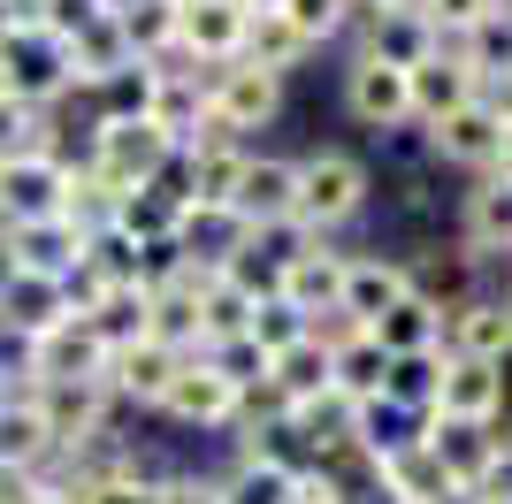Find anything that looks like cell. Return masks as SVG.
Masks as SVG:
<instances>
[{"label":"cell","instance_id":"cell-1","mask_svg":"<svg viewBox=\"0 0 512 504\" xmlns=\"http://www.w3.org/2000/svg\"><path fill=\"white\" fill-rule=\"evenodd\" d=\"M360 207H367V168L352 161V153L321 146V153H306V161H291V222H299V230L329 237Z\"/></svg>","mask_w":512,"mask_h":504},{"label":"cell","instance_id":"cell-2","mask_svg":"<svg viewBox=\"0 0 512 504\" xmlns=\"http://www.w3.org/2000/svg\"><path fill=\"white\" fill-rule=\"evenodd\" d=\"M77 84V69H69V46L54 39V31H8L0 39V100L8 107H54Z\"/></svg>","mask_w":512,"mask_h":504},{"label":"cell","instance_id":"cell-3","mask_svg":"<svg viewBox=\"0 0 512 504\" xmlns=\"http://www.w3.org/2000/svg\"><path fill=\"white\" fill-rule=\"evenodd\" d=\"M69 184L77 168L62 153H0V230H23V222H62Z\"/></svg>","mask_w":512,"mask_h":504},{"label":"cell","instance_id":"cell-4","mask_svg":"<svg viewBox=\"0 0 512 504\" xmlns=\"http://www.w3.org/2000/svg\"><path fill=\"white\" fill-rule=\"evenodd\" d=\"M169 161H176L169 138H161L146 115H123V123H92V161H85V168L100 176L107 191H115V199H123V191H146Z\"/></svg>","mask_w":512,"mask_h":504},{"label":"cell","instance_id":"cell-5","mask_svg":"<svg viewBox=\"0 0 512 504\" xmlns=\"http://www.w3.org/2000/svg\"><path fill=\"white\" fill-rule=\"evenodd\" d=\"M283 107V77H268V69H253L245 54L222 69H207V123L222 130V138H245V130L276 123Z\"/></svg>","mask_w":512,"mask_h":504},{"label":"cell","instance_id":"cell-6","mask_svg":"<svg viewBox=\"0 0 512 504\" xmlns=\"http://www.w3.org/2000/svg\"><path fill=\"white\" fill-rule=\"evenodd\" d=\"M23 398L39 405L46 436H54V459H62V451H92V443L107 436L115 390H107V382H39V390H23Z\"/></svg>","mask_w":512,"mask_h":504},{"label":"cell","instance_id":"cell-7","mask_svg":"<svg viewBox=\"0 0 512 504\" xmlns=\"http://www.w3.org/2000/svg\"><path fill=\"white\" fill-rule=\"evenodd\" d=\"M428 459L444 466V482L459 489V497H482V489L505 474L497 428H474V420H428Z\"/></svg>","mask_w":512,"mask_h":504},{"label":"cell","instance_id":"cell-8","mask_svg":"<svg viewBox=\"0 0 512 504\" xmlns=\"http://www.w3.org/2000/svg\"><path fill=\"white\" fill-rule=\"evenodd\" d=\"M436 420H474V428H497V420H505V367L444 352V375H436Z\"/></svg>","mask_w":512,"mask_h":504},{"label":"cell","instance_id":"cell-9","mask_svg":"<svg viewBox=\"0 0 512 504\" xmlns=\"http://www.w3.org/2000/svg\"><path fill=\"white\" fill-rule=\"evenodd\" d=\"M245 8L237 0H176V54H192V62L222 69L245 54Z\"/></svg>","mask_w":512,"mask_h":504},{"label":"cell","instance_id":"cell-10","mask_svg":"<svg viewBox=\"0 0 512 504\" xmlns=\"http://www.w3.org/2000/svg\"><path fill=\"white\" fill-rule=\"evenodd\" d=\"M23 375H31V390H39V382H107V344L69 314L62 329H46L39 344H31Z\"/></svg>","mask_w":512,"mask_h":504},{"label":"cell","instance_id":"cell-11","mask_svg":"<svg viewBox=\"0 0 512 504\" xmlns=\"http://www.w3.org/2000/svg\"><path fill=\"white\" fill-rule=\"evenodd\" d=\"M406 291H413V268H406V260L352 252V260H344V298H337V314H344V321H360V329H375V321H383Z\"/></svg>","mask_w":512,"mask_h":504},{"label":"cell","instance_id":"cell-12","mask_svg":"<svg viewBox=\"0 0 512 504\" xmlns=\"http://www.w3.org/2000/svg\"><path fill=\"white\" fill-rule=\"evenodd\" d=\"M237 405H245V390H230V382H222L207 359L192 352L184 367H176V382H169V398H161V413L184 420V428H237Z\"/></svg>","mask_w":512,"mask_h":504},{"label":"cell","instance_id":"cell-13","mask_svg":"<svg viewBox=\"0 0 512 504\" xmlns=\"http://www.w3.org/2000/svg\"><path fill=\"white\" fill-rule=\"evenodd\" d=\"M352 16L367 23V46L360 54H375V62H390V69H421L428 54H436V31H428V16L413 8V0H390V8H352Z\"/></svg>","mask_w":512,"mask_h":504},{"label":"cell","instance_id":"cell-14","mask_svg":"<svg viewBox=\"0 0 512 504\" xmlns=\"http://www.w3.org/2000/svg\"><path fill=\"white\" fill-rule=\"evenodd\" d=\"M406 92H413V123H444V115H459V107H474L482 100V77H474L451 46H436L421 69H406Z\"/></svg>","mask_w":512,"mask_h":504},{"label":"cell","instance_id":"cell-15","mask_svg":"<svg viewBox=\"0 0 512 504\" xmlns=\"http://www.w3.org/2000/svg\"><path fill=\"white\" fill-rule=\"evenodd\" d=\"M344 107H352L367 130H398V123H413L406 69H390V62H375V54H360V62L344 69Z\"/></svg>","mask_w":512,"mask_h":504},{"label":"cell","instance_id":"cell-16","mask_svg":"<svg viewBox=\"0 0 512 504\" xmlns=\"http://www.w3.org/2000/svg\"><path fill=\"white\" fill-rule=\"evenodd\" d=\"M344 260H352V252L306 245L299 260L276 275V298L291 306V314H306V321H329V314H337V298H344Z\"/></svg>","mask_w":512,"mask_h":504},{"label":"cell","instance_id":"cell-17","mask_svg":"<svg viewBox=\"0 0 512 504\" xmlns=\"http://www.w3.org/2000/svg\"><path fill=\"white\" fill-rule=\"evenodd\" d=\"M184 359L192 352H176V344H161V336H138V344H123V352H107V390H115V398H138V405H161Z\"/></svg>","mask_w":512,"mask_h":504},{"label":"cell","instance_id":"cell-18","mask_svg":"<svg viewBox=\"0 0 512 504\" xmlns=\"http://www.w3.org/2000/svg\"><path fill=\"white\" fill-rule=\"evenodd\" d=\"M444 352L505 367L512 359V306L505 298H459V306L444 314Z\"/></svg>","mask_w":512,"mask_h":504},{"label":"cell","instance_id":"cell-19","mask_svg":"<svg viewBox=\"0 0 512 504\" xmlns=\"http://www.w3.org/2000/svg\"><path fill=\"white\" fill-rule=\"evenodd\" d=\"M77 252H85V237L69 230V222H23V230H0V260L23 275H54L62 283L69 268H77Z\"/></svg>","mask_w":512,"mask_h":504},{"label":"cell","instance_id":"cell-20","mask_svg":"<svg viewBox=\"0 0 512 504\" xmlns=\"http://www.w3.org/2000/svg\"><path fill=\"white\" fill-rule=\"evenodd\" d=\"M436 138V153H444L451 168H474V176H490L497 168V146H505V123H497L490 107L474 100V107H459V115H444V123L428 130Z\"/></svg>","mask_w":512,"mask_h":504},{"label":"cell","instance_id":"cell-21","mask_svg":"<svg viewBox=\"0 0 512 504\" xmlns=\"http://www.w3.org/2000/svg\"><path fill=\"white\" fill-rule=\"evenodd\" d=\"M375 344H383L390 359H421V352H444V306L436 298H421V291H406L398 306H390L383 321H375Z\"/></svg>","mask_w":512,"mask_h":504},{"label":"cell","instance_id":"cell-22","mask_svg":"<svg viewBox=\"0 0 512 504\" xmlns=\"http://www.w3.org/2000/svg\"><path fill=\"white\" fill-rule=\"evenodd\" d=\"M46 459H54V436H46L39 405L8 398L0 405V474H8V482H31V474H46Z\"/></svg>","mask_w":512,"mask_h":504},{"label":"cell","instance_id":"cell-23","mask_svg":"<svg viewBox=\"0 0 512 504\" xmlns=\"http://www.w3.org/2000/svg\"><path fill=\"white\" fill-rule=\"evenodd\" d=\"M230 214L245 222V230H276V222H291V161H245V176H237V199Z\"/></svg>","mask_w":512,"mask_h":504},{"label":"cell","instance_id":"cell-24","mask_svg":"<svg viewBox=\"0 0 512 504\" xmlns=\"http://www.w3.org/2000/svg\"><path fill=\"white\" fill-rule=\"evenodd\" d=\"M268 390H276L291 413H306V405H321V398H337L329 390V344H291V352H276L268 359Z\"/></svg>","mask_w":512,"mask_h":504},{"label":"cell","instance_id":"cell-25","mask_svg":"<svg viewBox=\"0 0 512 504\" xmlns=\"http://www.w3.org/2000/svg\"><path fill=\"white\" fill-rule=\"evenodd\" d=\"M245 161H253L245 146H192L184 153V207H230Z\"/></svg>","mask_w":512,"mask_h":504},{"label":"cell","instance_id":"cell-26","mask_svg":"<svg viewBox=\"0 0 512 504\" xmlns=\"http://www.w3.org/2000/svg\"><path fill=\"white\" fill-rule=\"evenodd\" d=\"M467 245L474 252H512V176H482L467 191Z\"/></svg>","mask_w":512,"mask_h":504},{"label":"cell","instance_id":"cell-27","mask_svg":"<svg viewBox=\"0 0 512 504\" xmlns=\"http://www.w3.org/2000/svg\"><path fill=\"white\" fill-rule=\"evenodd\" d=\"M291 474L299 466H283L276 451H245L214 489H222V504H291Z\"/></svg>","mask_w":512,"mask_h":504},{"label":"cell","instance_id":"cell-28","mask_svg":"<svg viewBox=\"0 0 512 504\" xmlns=\"http://www.w3.org/2000/svg\"><path fill=\"white\" fill-rule=\"evenodd\" d=\"M69 69H77V84H107L115 69H130V46H123V23L115 16H92L77 39H69Z\"/></svg>","mask_w":512,"mask_h":504},{"label":"cell","instance_id":"cell-29","mask_svg":"<svg viewBox=\"0 0 512 504\" xmlns=\"http://www.w3.org/2000/svg\"><path fill=\"white\" fill-rule=\"evenodd\" d=\"M451 54H459V62H467V69H474V77H482V84L512 77V0H497L490 16H482V23H474V31H467V39L451 46Z\"/></svg>","mask_w":512,"mask_h":504},{"label":"cell","instance_id":"cell-30","mask_svg":"<svg viewBox=\"0 0 512 504\" xmlns=\"http://www.w3.org/2000/svg\"><path fill=\"white\" fill-rule=\"evenodd\" d=\"M115 23H123L130 62H169L176 54V0H130Z\"/></svg>","mask_w":512,"mask_h":504},{"label":"cell","instance_id":"cell-31","mask_svg":"<svg viewBox=\"0 0 512 504\" xmlns=\"http://www.w3.org/2000/svg\"><path fill=\"white\" fill-rule=\"evenodd\" d=\"M306 54H314V46H306V39H299V31H291L283 16H253V23H245V62H253V69H268V77H291V69H299Z\"/></svg>","mask_w":512,"mask_h":504},{"label":"cell","instance_id":"cell-32","mask_svg":"<svg viewBox=\"0 0 512 504\" xmlns=\"http://www.w3.org/2000/svg\"><path fill=\"white\" fill-rule=\"evenodd\" d=\"M92 336H100L107 352H123V344H138L146 336V291H107L92 314H77Z\"/></svg>","mask_w":512,"mask_h":504},{"label":"cell","instance_id":"cell-33","mask_svg":"<svg viewBox=\"0 0 512 504\" xmlns=\"http://www.w3.org/2000/svg\"><path fill=\"white\" fill-rule=\"evenodd\" d=\"M245 314H253V298L214 275L207 291H199V352H207V344H222V336H245Z\"/></svg>","mask_w":512,"mask_h":504},{"label":"cell","instance_id":"cell-34","mask_svg":"<svg viewBox=\"0 0 512 504\" xmlns=\"http://www.w3.org/2000/svg\"><path fill=\"white\" fill-rule=\"evenodd\" d=\"M245 336H253L260 352L276 359V352H291V344H306V336H314V321H306V314H291L283 298H260L253 314H245Z\"/></svg>","mask_w":512,"mask_h":504},{"label":"cell","instance_id":"cell-35","mask_svg":"<svg viewBox=\"0 0 512 504\" xmlns=\"http://www.w3.org/2000/svg\"><path fill=\"white\" fill-rule=\"evenodd\" d=\"M69 489H77V504H153V482L138 466H92Z\"/></svg>","mask_w":512,"mask_h":504},{"label":"cell","instance_id":"cell-36","mask_svg":"<svg viewBox=\"0 0 512 504\" xmlns=\"http://www.w3.org/2000/svg\"><path fill=\"white\" fill-rule=\"evenodd\" d=\"M199 359H207L230 390H260V382H268V352H260L253 336H222V344H207Z\"/></svg>","mask_w":512,"mask_h":504},{"label":"cell","instance_id":"cell-37","mask_svg":"<svg viewBox=\"0 0 512 504\" xmlns=\"http://www.w3.org/2000/svg\"><path fill=\"white\" fill-rule=\"evenodd\" d=\"M283 23H291L306 46H321V39H337L344 23H352V0H283Z\"/></svg>","mask_w":512,"mask_h":504},{"label":"cell","instance_id":"cell-38","mask_svg":"<svg viewBox=\"0 0 512 504\" xmlns=\"http://www.w3.org/2000/svg\"><path fill=\"white\" fill-rule=\"evenodd\" d=\"M413 8L428 16V31H436L444 46H459V39L474 31V23H482V16L497 8V0H413Z\"/></svg>","mask_w":512,"mask_h":504},{"label":"cell","instance_id":"cell-39","mask_svg":"<svg viewBox=\"0 0 512 504\" xmlns=\"http://www.w3.org/2000/svg\"><path fill=\"white\" fill-rule=\"evenodd\" d=\"M153 504H222V489L192 482V474H169V482H153Z\"/></svg>","mask_w":512,"mask_h":504},{"label":"cell","instance_id":"cell-40","mask_svg":"<svg viewBox=\"0 0 512 504\" xmlns=\"http://www.w3.org/2000/svg\"><path fill=\"white\" fill-rule=\"evenodd\" d=\"M245 16H283V0H237Z\"/></svg>","mask_w":512,"mask_h":504},{"label":"cell","instance_id":"cell-41","mask_svg":"<svg viewBox=\"0 0 512 504\" xmlns=\"http://www.w3.org/2000/svg\"><path fill=\"white\" fill-rule=\"evenodd\" d=\"M474 504H512V482H490V489H482Z\"/></svg>","mask_w":512,"mask_h":504},{"label":"cell","instance_id":"cell-42","mask_svg":"<svg viewBox=\"0 0 512 504\" xmlns=\"http://www.w3.org/2000/svg\"><path fill=\"white\" fill-rule=\"evenodd\" d=\"M497 176H512V123H505V146H497Z\"/></svg>","mask_w":512,"mask_h":504},{"label":"cell","instance_id":"cell-43","mask_svg":"<svg viewBox=\"0 0 512 504\" xmlns=\"http://www.w3.org/2000/svg\"><path fill=\"white\" fill-rule=\"evenodd\" d=\"M352 8H390V0H352Z\"/></svg>","mask_w":512,"mask_h":504},{"label":"cell","instance_id":"cell-44","mask_svg":"<svg viewBox=\"0 0 512 504\" xmlns=\"http://www.w3.org/2000/svg\"><path fill=\"white\" fill-rule=\"evenodd\" d=\"M0 405H8V390H0Z\"/></svg>","mask_w":512,"mask_h":504}]
</instances>
